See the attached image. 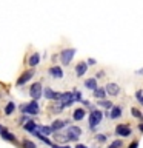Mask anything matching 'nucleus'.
<instances>
[{"label":"nucleus","instance_id":"31","mask_svg":"<svg viewBox=\"0 0 143 148\" xmlns=\"http://www.w3.org/2000/svg\"><path fill=\"white\" fill-rule=\"evenodd\" d=\"M128 148H138V140H132V142L128 145Z\"/></svg>","mask_w":143,"mask_h":148},{"label":"nucleus","instance_id":"35","mask_svg":"<svg viewBox=\"0 0 143 148\" xmlns=\"http://www.w3.org/2000/svg\"><path fill=\"white\" fill-rule=\"evenodd\" d=\"M136 74H137V76H143V68H142V69H137Z\"/></svg>","mask_w":143,"mask_h":148},{"label":"nucleus","instance_id":"33","mask_svg":"<svg viewBox=\"0 0 143 148\" xmlns=\"http://www.w3.org/2000/svg\"><path fill=\"white\" fill-rule=\"evenodd\" d=\"M103 76H105V71H99V73L95 74V79H101Z\"/></svg>","mask_w":143,"mask_h":148},{"label":"nucleus","instance_id":"16","mask_svg":"<svg viewBox=\"0 0 143 148\" xmlns=\"http://www.w3.org/2000/svg\"><path fill=\"white\" fill-rule=\"evenodd\" d=\"M66 125H68V120H54L51 128H52V131H59V130L65 128Z\"/></svg>","mask_w":143,"mask_h":148},{"label":"nucleus","instance_id":"23","mask_svg":"<svg viewBox=\"0 0 143 148\" xmlns=\"http://www.w3.org/2000/svg\"><path fill=\"white\" fill-rule=\"evenodd\" d=\"M131 114H132L136 119H143V113H142L138 108H131Z\"/></svg>","mask_w":143,"mask_h":148},{"label":"nucleus","instance_id":"14","mask_svg":"<svg viewBox=\"0 0 143 148\" xmlns=\"http://www.w3.org/2000/svg\"><path fill=\"white\" fill-rule=\"evenodd\" d=\"M49 74H51V77H54V79H62L63 77V69L60 66H51Z\"/></svg>","mask_w":143,"mask_h":148},{"label":"nucleus","instance_id":"34","mask_svg":"<svg viewBox=\"0 0 143 148\" xmlns=\"http://www.w3.org/2000/svg\"><path fill=\"white\" fill-rule=\"evenodd\" d=\"M52 148H71L69 145H52Z\"/></svg>","mask_w":143,"mask_h":148},{"label":"nucleus","instance_id":"8","mask_svg":"<svg viewBox=\"0 0 143 148\" xmlns=\"http://www.w3.org/2000/svg\"><path fill=\"white\" fill-rule=\"evenodd\" d=\"M105 90H106V94H109V96H112V97L120 94V86L117 85V83H112V82L108 83V85L105 86Z\"/></svg>","mask_w":143,"mask_h":148},{"label":"nucleus","instance_id":"32","mask_svg":"<svg viewBox=\"0 0 143 148\" xmlns=\"http://www.w3.org/2000/svg\"><path fill=\"white\" fill-rule=\"evenodd\" d=\"M86 63H88V66H91V65H95V63H97V60L91 57V59H88V60H86Z\"/></svg>","mask_w":143,"mask_h":148},{"label":"nucleus","instance_id":"1","mask_svg":"<svg viewBox=\"0 0 143 148\" xmlns=\"http://www.w3.org/2000/svg\"><path fill=\"white\" fill-rule=\"evenodd\" d=\"M101 119H103V113H101L100 110H92L89 113V128L91 130H95V127L101 122Z\"/></svg>","mask_w":143,"mask_h":148},{"label":"nucleus","instance_id":"38","mask_svg":"<svg viewBox=\"0 0 143 148\" xmlns=\"http://www.w3.org/2000/svg\"><path fill=\"white\" fill-rule=\"evenodd\" d=\"M2 128H3V127H2V125H0V130H2Z\"/></svg>","mask_w":143,"mask_h":148},{"label":"nucleus","instance_id":"12","mask_svg":"<svg viewBox=\"0 0 143 148\" xmlns=\"http://www.w3.org/2000/svg\"><path fill=\"white\" fill-rule=\"evenodd\" d=\"M85 116H86V110L85 108H76L74 113H72V119L77 120V122H80V120L85 119Z\"/></svg>","mask_w":143,"mask_h":148},{"label":"nucleus","instance_id":"36","mask_svg":"<svg viewBox=\"0 0 143 148\" xmlns=\"http://www.w3.org/2000/svg\"><path fill=\"white\" fill-rule=\"evenodd\" d=\"M76 148H88V147H86V145H83V143H77Z\"/></svg>","mask_w":143,"mask_h":148},{"label":"nucleus","instance_id":"4","mask_svg":"<svg viewBox=\"0 0 143 148\" xmlns=\"http://www.w3.org/2000/svg\"><path fill=\"white\" fill-rule=\"evenodd\" d=\"M80 136H82V128L76 127V125H72V127H69V128H68V131H66V137H68V140H71V142H77Z\"/></svg>","mask_w":143,"mask_h":148},{"label":"nucleus","instance_id":"11","mask_svg":"<svg viewBox=\"0 0 143 148\" xmlns=\"http://www.w3.org/2000/svg\"><path fill=\"white\" fill-rule=\"evenodd\" d=\"M86 71H88V63L86 62H78L77 66H76V76L82 77V76L86 74Z\"/></svg>","mask_w":143,"mask_h":148},{"label":"nucleus","instance_id":"15","mask_svg":"<svg viewBox=\"0 0 143 148\" xmlns=\"http://www.w3.org/2000/svg\"><path fill=\"white\" fill-rule=\"evenodd\" d=\"M34 136H35L37 139H40V140L43 142V143H46V145H51V147L54 145V143H52V140H51V139H48V137H46V134L40 133L39 130H35V131H34Z\"/></svg>","mask_w":143,"mask_h":148},{"label":"nucleus","instance_id":"25","mask_svg":"<svg viewBox=\"0 0 143 148\" xmlns=\"http://www.w3.org/2000/svg\"><path fill=\"white\" fill-rule=\"evenodd\" d=\"M39 131L48 136V134H51V133H52V128H51V127H42V125H39Z\"/></svg>","mask_w":143,"mask_h":148},{"label":"nucleus","instance_id":"24","mask_svg":"<svg viewBox=\"0 0 143 148\" xmlns=\"http://www.w3.org/2000/svg\"><path fill=\"white\" fill-rule=\"evenodd\" d=\"M23 148H37V145L32 140H29V139H25L23 140Z\"/></svg>","mask_w":143,"mask_h":148},{"label":"nucleus","instance_id":"26","mask_svg":"<svg viewBox=\"0 0 143 148\" xmlns=\"http://www.w3.org/2000/svg\"><path fill=\"white\" fill-rule=\"evenodd\" d=\"M122 147H123V142H122V140H120V139H117V140H114V142H111L108 148H122Z\"/></svg>","mask_w":143,"mask_h":148},{"label":"nucleus","instance_id":"13","mask_svg":"<svg viewBox=\"0 0 143 148\" xmlns=\"http://www.w3.org/2000/svg\"><path fill=\"white\" fill-rule=\"evenodd\" d=\"M122 114H123V110H122V106L112 105V108H111V113H109V117L115 120V119L122 117Z\"/></svg>","mask_w":143,"mask_h":148},{"label":"nucleus","instance_id":"19","mask_svg":"<svg viewBox=\"0 0 143 148\" xmlns=\"http://www.w3.org/2000/svg\"><path fill=\"white\" fill-rule=\"evenodd\" d=\"M92 92H94V97H95V99H105V97H106V90H105V88L97 86Z\"/></svg>","mask_w":143,"mask_h":148},{"label":"nucleus","instance_id":"17","mask_svg":"<svg viewBox=\"0 0 143 148\" xmlns=\"http://www.w3.org/2000/svg\"><path fill=\"white\" fill-rule=\"evenodd\" d=\"M28 63H29V66H37V65L40 63V54L39 53H34V54H31V57L29 60H28Z\"/></svg>","mask_w":143,"mask_h":148},{"label":"nucleus","instance_id":"3","mask_svg":"<svg viewBox=\"0 0 143 148\" xmlns=\"http://www.w3.org/2000/svg\"><path fill=\"white\" fill-rule=\"evenodd\" d=\"M39 111H40V106H39V102L32 99L29 103H26L25 106H23V113L25 114H31V116H35V114H39Z\"/></svg>","mask_w":143,"mask_h":148},{"label":"nucleus","instance_id":"30","mask_svg":"<svg viewBox=\"0 0 143 148\" xmlns=\"http://www.w3.org/2000/svg\"><path fill=\"white\" fill-rule=\"evenodd\" d=\"M72 92H74V100H76V102H82L83 100L80 91H72Z\"/></svg>","mask_w":143,"mask_h":148},{"label":"nucleus","instance_id":"18","mask_svg":"<svg viewBox=\"0 0 143 148\" xmlns=\"http://www.w3.org/2000/svg\"><path fill=\"white\" fill-rule=\"evenodd\" d=\"M85 86L88 88V90L94 91L95 88H97V79H95V77H89V79H86V80H85Z\"/></svg>","mask_w":143,"mask_h":148},{"label":"nucleus","instance_id":"27","mask_svg":"<svg viewBox=\"0 0 143 148\" xmlns=\"http://www.w3.org/2000/svg\"><path fill=\"white\" fill-rule=\"evenodd\" d=\"M95 139H97V142L105 143V142H108V134H97Z\"/></svg>","mask_w":143,"mask_h":148},{"label":"nucleus","instance_id":"5","mask_svg":"<svg viewBox=\"0 0 143 148\" xmlns=\"http://www.w3.org/2000/svg\"><path fill=\"white\" fill-rule=\"evenodd\" d=\"M115 136H118V137H129V136H132V130L129 128L126 123H118L117 127H115Z\"/></svg>","mask_w":143,"mask_h":148},{"label":"nucleus","instance_id":"7","mask_svg":"<svg viewBox=\"0 0 143 148\" xmlns=\"http://www.w3.org/2000/svg\"><path fill=\"white\" fill-rule=\"evenodd\" d=\"M34 69H28V71L25 73H22V76L18 77V80H17V86H23L26 82H29L32 77H34Z\"/></svg>","mask_w":143,"mask_h":148},{"label":"nucleus","instance_id":"28","mask_svg":"<svg viewBox=\"0 0 143 148\" xmlns=\"http://www.w3.org/2000/svg\"><path fill=\"white\" fill-rule=\"evenodd\" d=\"M136 99H137V102L140 105H143V91L142 90H138L137 92H136Z\"/></svg>","mask_w":143,"mask_h":148},{"label":"nucleus","instance_id":"29","mask_svg":"<svg viewBox=\"0 0 143 148\" xmlns=\"http://www.w3.org/2000/svg\"><path fill=\"white\" fill-rule=\"evenodd\" d=\"M54 137H55V140H63V142H68V137H66V134H60V133H57Z\"/></svg>","mask_w":143,"mask_h":148},{"label":"nucleus","instance_id":"37","mask_svg":"<svg viewBox=\"0 0 143 148\" xmlns=\"http://www.w3.org/2000/svg\"><path fill=\"white\" fill-rule=\"evenodd\" d=\"M138 130H140V131L143 133V123H138Z\"/></svg>","mask_w":143,"mask_h":148},{"label":"nucleus","instance_id":"9","mask_svg":"<svg viewBox=\"0 0 143 148\" xmlns=\"http://www.w3.org/2000/svg\"><path fill=\"white\" fill-rule=\"evenodd\" d=\"M43 94H45V97H46V99L59 102V100H60V96H62V92H55V91H52V90H51V88H45Z\"/></svg>","mask_w":143,"mask_h":148},{"label":"nucleus","instance_id":"22","mask_svg":"<svg viewBox=\"0 0 143 148\" xmlns=\"http://www.w3.org/2000/svg\"><path fill=\"white\" fill-rule=\"evenodd\" d=\"M14 111H16V103H14V102H9V103L5 106V114H6V116H11Z\"/></svg>","mask_w":143,"mask_h":148},{"label":"nucleus","instance_id":"2","mask_svg":"<svg viewBox=\"0 0 143 148\" xmlns=\"http://www.w3.org/2000/svg\"><path fill=\"white\" fill-rule=\"evenodd\" d=\"M74 56H76V49L74 48H66V49H63L62 53H60V60H62L63 65H69L72 62Z\"/></svg>","mask_w":143,"mask_h":148},{"label":"nucleus","instance_id":"20","mask_svg":"<svg viewBox=\"0 0 143 148\" xmlns=\"http://www.w3.org/2000/svg\"><path fill=\"white\" fill-rule=\"evenodd\" d=\"M23 128H25L26 131H31V133H34L35 130H37V123H35V122H32V120H28L26 123H23Z\"/></svg>","mask_w":143,"mask_h":148},{"label":"nucleus","instance_id":"10","mask_svg":"<svg viewBox=\"0 0 143 148\" xmlns=\"http://www.w3.org/2000/svg\"><path fill=\"white\" fill-rule=\"evenodd\" d=\"M0 136H2V139H5V140H8V142H12V143H17V139H16V136H14L12 133H9L6 128H2L0 130Z\"/></svg>","mask_w":143,"mask_h":148},{"label":"nucleus","instance_id":"21","mask_svg":"<svg viewBox=\"0 0 143 148\" xmlns=\"http://www.w3.org/2000/svg\"><path fill=\"white\" fill-rule=\"evenodd\" d=\"M99 106H101V108H105V110H111L112 108V102L105 100V99H99Z\"/></svg>","mask_w":143,"mask_h":148},{"label":"nucleus","instance_id":"6","mask_svg":"<svg viewBox=\"0 0 143 148\" xmlns=\"http://www.w3.org/2000/svg\"><path fill=\"white\" fill-rule=\"evenodd\" d=\"M42 94H43V86H42V83H39V82L32 83V86L29 88V96L34 100H39L42 97Z\"/></svg>","mask_w":143,"mask_h":148}]
</instances>
